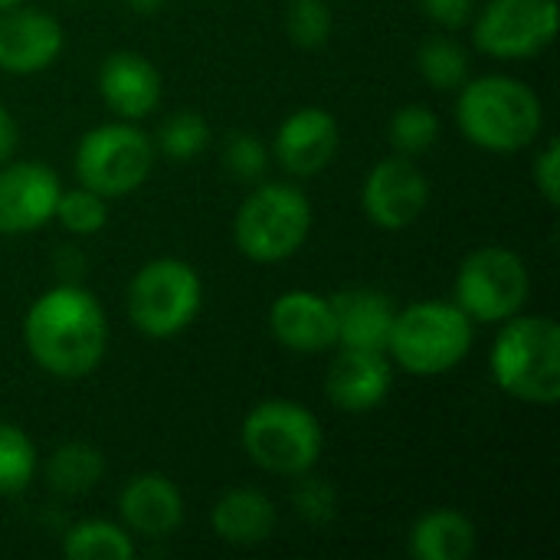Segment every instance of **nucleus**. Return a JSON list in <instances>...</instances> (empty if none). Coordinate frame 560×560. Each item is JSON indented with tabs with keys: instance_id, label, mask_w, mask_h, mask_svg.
Returning a JSON list of instances; mask_svg holds the SVG:
<instances>
[{
	"instance_id": "f257e3e1",
	"label": "nucleus",
	"mask_w": 560,
	"mask_h": 560,
	"mask_svg": "<svg viewBox=\"0 0 560 560\" xmlns=\"http://www.w3.org/2000/svg\"><path fill=\"white\" fill-rule=\"evenodd\" d=\"M23 341L30 358L52 377H85L98 368L108 325L98 299L79 285H56L43 292L26 318H23Z\"/></svg>"
},
{
	"instance_id": "f03ea898",
	"label": "nucleus",
	"mask_w": 560,
	"mask_h": 560,
	"mask_svg": "<svg viewBox=\"0 0 560 560\" xmlns=\"http://www.w3.org/2000/svg\"><path fill=\"white\" fill-rule=\"evenodd\" d=\"M456 121L476 148L512 154L541 135L545 108L535 89L522 79L482 75L459 85Z\"/></svg>"
},
{
	"instance_id": "7ed1b4c3",
	"label": "nucleus",
	"mask_w": 560,
	"mask_h": 560,
	"mask_svg": "<svg viewBox=\"0 0 560 560\" xmlns=\"http://www.w3.org/2000/svg\"><path fill=\"white\" fill-rule=\"evenodd\" d=\"M489 368L495 384L525 404L551 407L560 400V328L548 315H512L499 331Z\"/></svg>"
},
{
	"instance_id": "20e7f679",
	"label": "nucleus",
	"mask_w": 560,
	"mask_h": 560,
	"mask_svg": "<svg viewBox=\"0 0 560 560\" xmlns=\"http://www.w3.org/2000/svg\"><path fill=\"white\" fill-rule=\"evenodd\" d=\"M472 318L456 302H417L394 315L387 354L417 377H436L472 351Z\"/></svg>"
},
{
	"instance_id": "39448f33",
	"label": "nucleus",
	"mask_w": 560,
	"mask_h": 560,
	"mask_svg": "<svg viewBox=\"0 0 560 560\" xmlns=\"http://www.w3.org/2000/svg\"><path fill=\"white\" fill-rule=\"evenodd\" d=\"M318 420L292 400H262L243 420L246 456L276 476H305L322 456Z\"/></svg>"
},
{
	"instance_id": "423d86ee",
	"label": "nucleus",
	"mask_w": 560,
	"mask_h": 560,
	"mask_svg": "<svg viewBox=\"0 0 560 560\" xmlns=\"http://www.w3.org/2000/svg\"><path fill=\"white\" fill-rule=\"evenodd\" d=\"M312 230V207L292 184H262L236 213L233 236L253 262H282L295 256Z\"/></svg>"
},
{
	"instance_id": "0eeeda50",
	"label": "nucleus",
	"mask_w": 560,
	"mask_h": 560,
	"mask_svg": "<svg viewBox=\"0 0 560 560\" xmlns=\"http://www.w3.org/2000/svg\"><path fill=\"white\" fill-rule=\"evenodd\" d=\"M203 285L190 262L154 259L128 285V318L148 338L180 335L200 312Z\"/></svg>"
},
{
	"instance_id": "6e6552de",
	"label": "nucleus",
	"mask_w": 560,
	"mask_h": 560,
	"mask_svg": "<svg viewBox=\"0 0 560 560\" xmlns=\"http://www.w3.org/2000/svg\"><path fill=\"white\" fill-rule=\"evenodd\" d=\"M154 167V144L135 125H98L82 135L75 148V177L102 197H125L138 190Z\"/></svg>"
},
{
	"instance_id": "1a4fd4ad",
	"label": "nucleus",
	"mask_w": 560,
	"mask_h": 560,
	"mask_svg": "<svg viewBox=\"0 0 560 560\" xmlns=\"http://www.w3.org/2000/svg\"><path fill=\"white\" fill-rule=\"evenodd\" d=\"M528 269L518 253L505 246H482L469 253L456 272V305L472 322H509L528 299Z\"/></svg>"
},
{
	"instance_id": "9d476101",
	"label": "nucleus",
	"mask_w": 560,
	"mask_h": 560,
	"mask_svg": "<svg viewBox=\"0 0 560 560\" xmlns=\"http://www.w3.org/2000/svg\"><path fill=\"white\" fill-rule=\"evenodd\" d=\"M558 36V0H489L476 20V46L495 59H528Z\"/></svg>"
},
{
	"instance_id": "9b49d317",
	"label": "nucleus",
	"mask_w": 560,
	"mask_h": 560,
	"mask_svg": "<svg viewBox=\"0 0 560 560\" xmlns=\"http://www.w3.org/2000/svg\"><path fill=\"white\" fill-rule=\"evenodd\" d=\"M361 203L374 226L407 230L430 203V180L407 154H397L371 167L361 190Z\"/></svg>"
},
{
	"instance_id": "f8f14e48",
	"label": "nucleus",
	"mask_w": 560,
	"mask_h": 560,
	"mask_svg": "<svg viewBox=\"0 0 560 560\" xmlns=\"http://www.w3.org/2000/svg\"><path fill=\"white\" fill-rule=\"evenodd\" d=\"M59 177L46 164L20 161L0 167V233H33L52 220L59 203Z\"/></svg>"
},
{
	"instance_id": "ddd939ff",
	"label": "nucleus",
	"mask_w": 560,
	"mask_h": 560,
	"mask_svg": "<svg viewBox=\"0 0 560 560\" xmlns=\"http://www.w3.org/2000/svg\"><path fill=\"white\" fill-rule=\"evenodd\" d=\"M390 384H394V368L387 361V351L341 348L328 368L325 394L345 413H368L387 400Z\"/></svg>"
},
{
	"instance_id": "4468645a",
	"label": "nucleus",
	"mask_w": 560,
	"mask_h": 560,
	"mask_svg": "<svg viewBox=\"0 0 560 560\" xmlns=\"http://www.w3.org/2000/svg\"><path fill=\"white\" fill-rule=\"evenodd\" d=\"M269 328L279 345L299 354H322L338 345L331 299L308 289H292L279 295L269 308Z\"/></svg>"
},
{
	"instance_id": "2eb2a0df",
	"label": "nucleus",
	"mask_w": 560,
	"mask_h": 560,
	"mask_svg": "<svg viewBox=\"0 0 560 560\" xmlns=\"http://www.w3.org/2000/svg\"><path fill=\"white\" fill-rule=\"evenodd\" d=\"M62 52V26L43 10H3L0 13V69L30 75Z\"/></svg>"
},
{
	"instance_id": "dca6fc26",
	"label": "nucleus",
	"mask_w": 560,
	"mask_h": 560,
	"mask_svg": "<svg viewBox=\"0 0 560 560\" xmlns=\"http://www.w3.org/2000/svg\"><path fill=\"white\" fill-rule=\"evenodd\" d=\"M338 151V121L325 108H299L292 112L276 135V158L295 177H315L331 164Z\"/></svg>"
},
{
	"instance_id": "f3484780",
	"label": "nucleus",
	"mask_w": 560,
	"mask_h": 560,
	"mask_svg": "<svg viewBox=\"0 0 560 560\" xmlns=\"http://www.w3.org/2000/svg\"><path fill=\"white\" fill-rule=\"evenodd\" d=\"M98 92L115 115L135 121L158 108L161 75L151 66V59H144L141 52L121 49V52L105 56L98 69Z\"/></svg>"
},
{
	"instance_id": "a211bd4d",
	"label": "nucleus",
	"mask_w": 560,
	"mask_h": 560,
	"mask_svg": "<svg viewBox=\"0 0 560 560\" xmlns=\"http://www.w3.org/2000/svg\"><path fill=\"white\" fill-rule=\"evenodd\" d=\"M121 518L135 535L144 538H167L184 522V499L177 486L161 472L135 476L118 499Z\"/></svg>"
},
{
	"instance_id": "6ab92c4d",
	"label": "nucleus",
	"mask_w": 560,
	"mask_h": 560,
	"mask_svg": "<svg viewBox=\"0 0 560 560\" xmlns=\"http://www.w3.org/2000/svg\"><path fill=\"white\" fill-rule=\"evenodd\" d=\"M338 345L341 348H364V351H387L390 325H394V302L374 289H351L331 299Z\"/></svg>"
},
{
	"instance_id": "aec40b11",
	"label": "nucleus",
	"mask_w": 560,
	"mask_h": 560,
	"mask_svg": "<svg viewBox=\"0 0 560 560\" xmlns=\"http://www.w3.org/2000/svg\"><path fill=\"white\" fill-rule=\"evenodd\" d=\"M210 525L220 541L249 548L262 545L276 528V509L259 489H230L210 512Z\"/></svg>"
},
{
	"instance_id": "412c9836",
	"label": "nucleus",
	"mask_w": 560,
	"mask_h": 560,
	"mask_svg": "<svg viewBox=\"0 0 560 560\" xmlns=\"http://www.w3.org/2000/svg\"><path fill=\"white\" fill-rule=\"evenodd\" d=\"M410 551L417 560H466L476 551V525L453 512H427L410 532Z\"/></svg>"
},
{
	"instance_id": "4be33fe9",
	"label": "nucleus",
	"mask_w": 560,
	"mask_h": 560,
	"mask_svg": "<svg viewBox=\"0 0 560 560\" xmlns=\"http://www.w3.org/2000/svg\"><path fill=\"white\" fill-rule=\"evenodd\" d=\"M105 472L102 453L89 443H66L46 463V479L62 495H82L98 486Z\"/></svg>"
},
{
	"instance_id": "5701e85b",
	"label": "nucleus",
	"mask_w": 560,
	"mask_h": 560,
	"mask_svg": "<svg viewBox=\"0 0 560 560\" xmlns=\"http://www.w3.org/2000/svg\"><path fill=\"white\" fill-rule=\"evenodd\" d=\"M62 555L69 560H131L135 541L112 522H79L62 538Z\"/></svg>"
},
{
	"instance_id": "b1692460",
	"label": "nucleus",
	"mask_w": 560,
	"mask_h": 560,
	"mask_svg": "<svg viewBox=\"0 0 560 560\" xmlns=\"http://www.w3.org/2000/svg\"><path fill=\"white\" fill-rule=\"evenodd\" d=\"M417 66L420 75L433 85V89H459L469 75V56L456 39L446 36H433L420 46L417 52Z\"/></svg>"
},
{
	"instance_id": "393cba45",
	"label": "nucleus",
	"mask_w": 560,
	"mask_h": 560,
	"mask_svg": "<svg viewBox=\"0 0 560 560\" xmlns=\"http://www.w3.org/2000/svg\"><path fill=\"white\" fill-rule=\"evenodd\" d=\"M36 472V450L30 436L0 420V495H20Z\"/></svg>"
},
{
	"instance_id": "a878e982",
	"label": "nucleus",
	"mask_w": 560,
	"mask_h": 560,
	"mask_svg": "<svg viewBox=\"0 0 560 560\" xmlns=\"http://www.w3.org/2000/svg\"><path fill=\"white\" fill-rule=\"evenodd\" d=\"M440 138V118L427 105H404L390 121V141L400 154H423Z\"/></svg>"
},
{
	"instance_id": "bb28decb",
	"label": "nucleus",
	"mask_w": 560,
	"mask_h": 560,
	"mask_svg": "<svg viewBox=\"0 0 560 560\" xmlns=\"http://www.w3.org/2000/svg\"><path fill=\"white\" fill-rule=\"evenodd\" d=\"M69 233L75 236H92L105 226L108 220V207H105V197L89 190V187H75V190H66L59 194V203H56V213H52Z\"/></svg>"
},
{
	"instance_id": "cd10ccee",
	"label": "nucleus",
	"mask_w": 560,
	"mask_h": 560,
	"mask_svg": "<svg viewBox=\"0 0 560 560\" xmlns=\"http://www.w3.org/2000/svg\"><path fill=\"white\" fill-rule=\"evenodd\" d=\"M207 141H210V128L197 112H174L158 131L161 151L174 161L197 158L207 148Z\"/></svg>"
},
{
	"instance_id": "c85d7f7f",
	"label": "nucleus",
	"mask_w": 560,
	"mask_h": 560,
	"mask_svg": "<svg viewBox=\"0 0 560 560\" xmlns=\"http://www.w3.org/2000/svg\"><path fill=\"white\" fill-rule=\"evenodd\" d=\"M285 30L295 46L318 49L331 36V7L328 0H292L285 10Z\"/></svg>"
},
{
	"instance_id": "c756f323",
	"label": "nucleus",
	"mask_w": 560,
	"mask_h": 560,
	"mask_svg": "<svg viewBox=\"0 0 560 560\" xmlns=\"http://www.w3.org/2000/svg\"><path fill=\"white\" fill-rule=\"evenodd\" d=\"M292 502H295V512L312 525H325L338 512V495L328 479H302L292 492Z\"/></svg>"
},
{
	"instance_id": "7c9ffc66",
	"label": "nucleus",
	"mask_w": 560,
	"mask_h": 560,
	"mask_svg": "<svg viewBox=\"0 0 560 560\" xmlns=\"http://www.w3.org/2000/svg\"><path fill=\"white\" fill-rule=\"evenodd\" d=\"M266 161H269V151H266V144L256 135H233L230 138V144H226V167H230L233 177L256 180V177H262Z\"/></svg>"
},
{
	"instance_id": "2f4dec72",
	"label": "nucleus",
	"mask_w": 560,
	"mask_h": 560,
	"mask_svg": "<svg viewBox=\"0 0 560 560\" xmlns=\"http://www.w3.org/2000/svg\"><path fill=\"white\" fill-rule=\"evenodd\" d=\"M535 187L541 190V197L558 207L560 200V144L558 141H548L541 148V154L535 158Z\"/></svg>"
},
{
	"instance_id": "473e14b6",
	"label": "nucleus",
	"mask_w": 560,
	"mask_h": 560,
	"mask_svg": "<svg viewBox=\"0 0 560 560\" xmlns=\"http://www.w3.org/2000/svg\"><path fill=\"white\" fill-rule=\"evenodd\" d=\"M420 3H423V13L446 30L469 23V16L476 10V0H420Z\"/></svg>"
},
{
	"instance_id": "72a5a7b5",
	"label": "nucleus",
	"mask_w": 560,
	"mask_h": 560,
	"mask_svg": "<svg viewBox=\"0 0 560 560\" xmlns=\"http://www.w3.org/2000/svg\"><path fill=\"white\" fill-rule=\"evenodd\" d=\"M13 148H16V121H13V115L0 105V164L13 154Z\"/></svg>"
},
{
	"instance_id": "f704fd0d",
	"label": "nucleus",
	"mask_w": 560,
	"mask_h": 560,
	"mask_svg": "<svg viewBox=\"0 0 560 560\" xmlns=\"http://www.w3.org/2000/svg\"><path fill=\"white\" fill-rule=\"evenodd\" d=\"M125 3H128L135 13H144V16H148V13H158V10L164 7V0H125Z\"/></svg>"
},
{
	"instance_id": "c9c22d12",
	"label": "nucleus",
	"mask_w": 560,
	"mask_h": 560,
	"mask_svg": "<svg viewBox=\"0 0 560 560\" xmlns=\"http://www.w3.org/2000/svg\"><path fill=\"white\" fill-rule=\"evenodd\" d=\"M16 3H20V0H0V13L10 10V7H16Z\"/></svg>"
}]
</instances>
